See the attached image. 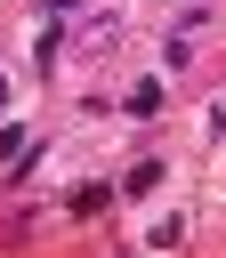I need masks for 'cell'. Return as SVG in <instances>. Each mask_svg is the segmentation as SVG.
Returning <instances> with one entry per match:
<instances>
[{
	"label": "cell",
	"instance_id": "6da1fadb",
	"mask_svg": "<svg viewBox=\"0 0 226 258\" xmlns=\"http://www.w3.org/2000/svg\"><path fill=\"white\" fill-rule=\"evenodd\" d=\"M0 105H8V81H0Z\"/></svg>",
	"mask_w": 226,
	"mask_h": 258
}]
</instances>
